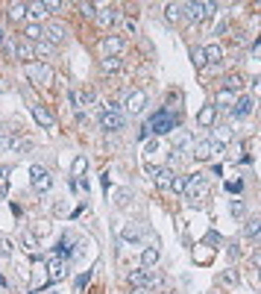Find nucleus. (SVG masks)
<instances>
[{
    "instance_id": "obj_10",
    "label": "nucleus",
    "mask_w": 261,
    "mask_h": 294,
    "mask_svg": "<svg viewBox=\"0 0 261 294\" xmlns=\"http://www.w3.org/2000/svg\"><path fill=\"white\" fill-rule=\"evenodd\" d=\"M124 106H127L130 115H141L144 106H147V95H144L141 89H132L130 95H127V103H124Z\"/></svg>"
},
{
    "instance_id": "obj_20",
    "label": "nucleus",
    "mask_w": 261,
    "mask_h": 294,
    "mask_svg": "<svg viewBox=\"0 0 261 294\" xmlns=\"http://www.w3.org/2000/svg\"><path fill=\"white\" fill-rule=\"evenodd\" d=\"M97 21L103 24V27H115L118 21H121V15H118V9H103L97 15Z\"/></svg>"
},
{
    "instance_id": "obj_7",
    "label": "nucleus",
    "mask_w": 261,
    "mask_h": 294,
    "mask_svg": "<svg viewBox=\"0 0 261 294\" xmlns=\"http://www.w3.org/2000/svg\"><path fill=\"white\" fill-rule=\"evenodd\" d=\"M185 12H188V18H191V21L205 24V21L211 18V12H214V3H188V6H185Z\"/></svg>"
},
{
    "instance_id": "obj_53",
    "label": "nucleus",
    "mask_w": 261,
    "mask_h": 294,
    "mask_svg": "<svg viewBox=\"0 0 261 294\" xmlns=\"http://www.w3.org/2000/svg\"><path fill=\"white\" fill-rule=\"evenodd\" d=\"M6 44V33H3V27H0V47Z\"/></svg>"
},
{
    "instance_id": "obj_55",
    "label": "nucleus",
    "mask_w": 261,
    "mask_h": 294,
    "mask_svg": "<svg viewBox=\"0 0 261 294\" xmlns=\"http://www.w3.org/2000/svg\"><path fill=\"white\" fill-rule=\"evenodd\" d=\"M91 294H103V292H91Z\"/></svg>"
},
{
    "instance_id": "obj_11",
    "label": "nucleus",
    "mask_w": 261,
    "mask_h": 294,
    "mask_svg": "<svg viewBox=\"0 0 261 294\" xmlns=\"http://www.w3.org/2000/svg\"><path fill=\"white\" fill-rule=\"evenodd\" d=\"M100 47H103V53H106V56H118V53L127 47V41H124L121 35H106Z\"/></svg>"
},
{
    "instance_id": "obj_30",
    "label": "nucleus",
    "mask_w": 261,
    "mask_h": 294,
    "mask_svg": "<svg viewBox=\"0 0 261 294\" xmlns=\"http://www.w3.org/2000/svg\"><path fill=\"white\" fill-rule=\"evenodd\" d=\"M244 89V77L241 74H229L226 77V92H241Z\"/></svg>"
},
{
    "instance_id": "obj_12",
    "label": "nucleus",
    "mask_w": 261,
    "mask_h": 294,
    "mask_svg": "<svg viewBox=\"0 0 261 294\" xmlns=\"http://www.w3.org/2000/svg\"><path fill=\"white\" fill-rule=\"evenodd\" d=\"M65 262L59 259V256H53V259H50V265H47V280H50V283H62V280H65Z\"/></svg>"
},
{
    "instance_id": "obj_2",
    "label": "nucleus",
    "mask_w": 261,
    "mask_h": 294,
    "mask_svg": "<svg viewBox=\"0 0 261 294\" xmlns=\"http://www.w3.org/2000/svg\"><path fill=\"white\" fill-rule=\"evenodd\" d=\"M176 124H179V115H176V112H170V109H159V112L147 121V130L156 132V135H162V132L176 130Z\"/></svg>"
},
{
    "instance_id": "obj_28",
    "label": "nucleus",
    "mask_w": 261,
    "mask_h": 294,
    "mask_svg": "<svg viewBox=\"0 0 261 294\" xmlns=\"http://www.w3.org/2000/svg\"><path fill=\"white\" fill-rule=\"evenodd\" d=\"M220 59H223V50H220V44H208V47H205V62H214V65H217Z\"/></svg>"
},
{
    "instance_id": "obj_36",
    "label": "nucleus",
    "mask_w": 261,
    "mask_h": 294,
    "mask_svg": "<svg viewBox=\"0 0 261 294\" xmlns=\"http://www.w3.org/2000/svg\"><path fill=\"white\" fill-rule=\"evenodd\" d=\"M30 15H33V18H44V15H47L44 3H33V6H30Z\"/></svg>"
},
{
    "instance_id": "obj_44",
    "label": "nucleus",
    "mask_w": 261,
    "mask_h": 294,
    "mask_svg": "<svg viewBox=\"0 0 261 294\" xmlns=\"http://www.w3.org/2000/svg\"><path fill=\"white\" fill-rule=\"evenodd\" d=\"M50 50H53V47H50L47 41H38V47H35V53H41V56H47Z\"/></svg>"
},
{
    "instance_id": "obj_5",
    "label": "nucleus",
    "mask_w": 261,
    "mask_h": 294,
    "mask_svg": "<svg viewBox=\"0 0 261 294\" xmlns=\"http://www.w3.org/2000/svg\"><path fill=\"white\" fill-rule=\"evenodd\" d=\"M130 283H132V289H150V286H159L162 280H159V277H153V271L141 265V268L130 271Z\"/></svg>"
},
{
    "instance_id": "obj_17",
    "label": "nucleus",
    "mask_w": 261,
    "mask_h": 294,
    "mask_svg": "<svg viewBox=\"0 0 261 294\" xmlns=\"http://www.w3.org/2000/svg\"><path fill=\"white\" fill-rule=\"evenodd\" d=\"M164 18H167L170 24H179V21L185 18V6H179V3H167V6H164Z\"/></svg>"
},
{
    "instance_id": "obj_51",
    "label": "nucleus",
    "mask_w": 261,
    "mask_h": 294,
    "mask_svg": "<svg viewBox=\"0 0 261 294\" xmlns=\"http://www.w3.org/2000/svg\"><path fill=\"white\" fill-rule=\"evenodd\" d=\"M253 265H256V268H259V271H261V250H259V253H256V256H253Z\"/></svg>"
},
{
    "instance_id": "obj_22",
    "label": "nucleus",
    "mask_w": 261,
    "mask_h": 294,
    "mask_svg": "<svg viewBox=\"0 0 261 294\" xmlns=\"http://www.w3.org/2000/svg\"><path fill=\"white\" fill-rule=\"evenodd\" d=\"M24 35H27L30 41H35V44H38V41H44V27H41V24H27Z\"/></svg>"
},
{
    "instance_id": "obj_56",
    "label": "nucleus",
    "mask_w": 261,
    "mask_h": 294,
    "mask_svg": "<svg viewBox=\"0 0 261 294\" xmlns=\"http://www.w3.org/2000/svg\"><path fill=\"white\" fill-rule=\"evenodd\" d=\"M33 294H41V292H33Z\"/></svg>"
},
{
    "instance_id": "obj_48",
    "label": "nucleus",
    "mask_w": 261,
    "mask_h": 294,
    "mask_svg": "<svg viewBox=\"0 0 261 294\" xmlns=\"http://www.w3.org/2000/svg\"><path fill=\"white\" fill-rule=\"evenodd\" d=\"M223 283H226V286H235V283H238V277H235L232 271H226V274H223Z\"/></svg>"
},
{
    "instance_id": "obj_54",
    "label": "nucleus",
    "mask_w": 261,
    "mask_h": 294,
    "mask_svg": "<svg viewBox=\"0 0 261 294\" xmlns=\"http://www.w3.org/2000/svg\"><path fill=\"white\" fill-rule=\"evenodd\" d=\"M164 294H176V292H164Z\"/></svg>"
},
{
    "instance_id": "obj_41",
    "label": "nucleus",
    "mask_w": 261,
    "mask_h": 294,
    "mask_svg": "<svg viewBox=\"0 0 261 294\" xmlns=\"http://www.w3.org/2000/svg\"><path fill=\"white\" fill-rule=\"evenodd\" d=\"M229 209H232V215H235V218H241V215H244V203H241V200H232V206H229Z\"/></svg>"
},
{
    "instance_id": "obj_34",
    "label": "nucleus",
    "mask_w": 261,
    "mask_h": 294,
    "mask_svg": "<svg viewBox=\"0 0 261 294\" xmlns=\"http://www.w3.org/2000/svg\"><path fill=\"white\" fill-rule=\"evenodd\" d=\"M170 189H173V192H179V195H185V177H179V174H176V177H173V183H170Z\"/></svg>"
},
{
    "instance_id": "obj_40",
    "label": "nucleus",
    "mask_w": 261,
    "mask_h": 294,
    "mask_svg": "<svg viewBox=\"0 0 261 294\" xmlns=\"http://www.w3.org/2000/svg\"><path fill=\"white\" fill-rule=\"evenodd\" d=\"M124 30H127L130 35H138V24H135L132 18H124Z\"/></svg>"
},
{
    "instance_id": "obj_35",
    "label": "nucleus",
    "mask_w": 261,
    "mask_h": 294,
    "mask_svg": "<svg viewBox=\"0 0 261 294\" xmlns=\"http://www.w3.org/2000/svg\"><path fill=\"white\" fill-rule=\"evenodd\" d=\"M232 92H226V89H223V92H220V95H217V106H232Z\"/></svg>"
},
{
    "instance_id": "obj_33",
    "label": "nucleus",
    "mask_w": 261,
    "mask_h": 294,
    "mask_svg": "<svg viewBox=\"0 0 261 294\" xmlns=\"http://www.w3.org/2000/svg\"><path fill=\"white\" fill-rule=\"evenodd\" d=\"M0 256L3 259H12V241H6L3 235H0Z\"/></svg>"
},
{
    "instance_id": "obj_45",
    "label": "nucleus",
    "mask_w": 261,
    "mask_h": 294,
    "mask_svg": "<svg viewBox=\"0 0 261 294\" xmlns=\"http://www.w3.org/2000/svg\"><path fill=\"white\" fill-rule=\"evenodd\" d=\"M226 189L232 192V195H238V192H241V180H229V183H226Z\"/></svg>"
},
{
    "instance_id": "obj_21",
    "label": "nucleus",
    "mask_w": 261,
    "mask_h": 294,
    "mask_svg": "<svg viewBox=\"0 0 261 294\" xmlns=\"http://www.w3.org/2000/svg\"><path fill=\"white\" fill-rule=\"evenodd\" d=\"M159 256H162V253H159V247H144V253H141V265H144V268H153V265L159 262Z\"/></svg>"
},
{
    "instance_id": "obj_50",
    "label": "nucleus",
    "mask_w": 261,
    "mask_h": 294,
    "mask_svg": "<svg viewBox=\"0 0 261 294\" xmlns=\"http://www.w3.org/2000/svg\"><path fill=\"white\" fill-rule=\"evenodd\" d=\"M159 150V141H147V153H156Z\"/></svg>"
},
{
    "instance_id": "obj_6",
    "label": "nucleus",
    "mask_w": 261,
    "mask_h": 294,
    "mask_svg": "<svg viewBox=\"0 0 261 294\" xmlns=\"http://www.w3.org/2000/svg\"><path fill=\"white\" fill-rule=\"evenodd\" d=\"M220 150H223V147H220V144H214V138H211V141H208V138H199V141L194 144V159L208 162V159H211L214 153H220Z\"/></svg>"
},
{
    "instance_id": "obj_18",
    "label": "nucleus",
    "mask_w": 261,
    "mask_h": 294,
    "mask_svg": "<svg viewBox=\"0 0 261 294\" xmlns=\"http://www.w3.org/2000/svg\"><path fill=\"white\" fill-rule=\"evenodd\" d=\"M244 235L261 244V218H253V221H247V227H244Z\"/></svg>"
},
{
    "instance_id": "obj_46",
    "label": "nucleus",
    "mask_w": 261,
    "mask_h": 294,
    "mask_svg": "<svg viewBox=\"0 0 261 294\" xmlns=\"http://www.w3.org/2000/svg\"><path fill=\"white\" fill-rule=\"evenodd\" d=\"M44 9H47V12H62V3H53V0H47V3H44Z\"/></svg>"
},
{
    "instance_id": "obj_29",
    "label": "nucleus",
    "mask_w": 261,
    "mask_h": 294,
    "mask_svg": "<svg viewBox=\"0 0 261 294\" xmlns=\"http://www.w3.org/2000/svg\"><path fill=\"white\" fill-rule=\"evenodd\" d=\"M73 241H70V235H62L59 238V244H56V256H70L73 253V247H70Z\"/></svg>"
},
{
    "instance_id": "obj_9",
    "label": "nucleus",
    "mask_w": 261,
    "mask_h": 294,
    "mask_svg": "<svg viewBox=\"0 0 261 294\" xmlns=\"http://www.w3.org/2000/svg\"><path fill=\"white\" fill-rule=\"evenodd\" d=\"M147 174L156 180V186H159V189H170V183H173V177H176L170 165H167V168H153V165H147Z\"/></svg>"
},
{
    "instance_id": "obj_19",
    "label": "nucleus",
    "mask_w": 261,
    "mask_h": 294,
    "mask_svg": "<svg viewBox=\"0 0 261 294\" xmlns=\"http://www.w3.org/2000/svg\"><path fill=\"white\" fill-rule=\"evenodd\" d=\"M121 238H124V241H132V244H138V241H141V227H138V224H127V227L121 229Z\"/></svg>"
},
{
    "instance_id": "obj_15",
    "label": "nucleus",
    "mask_w": 261,
    "mask_h": 294,
    "mask_svg": "<svg viewBox=\"0 0 261 294\" xmlns=\"http://www.w3.org/2000/svg\"><path fill=\"white\" fill-rule=\"evenodd\" d=\"M214 118H217V106H202L196 112V127H211Z\"/></svg>"
},
{
    "instance_id": "obj_39",
    "label": "nucleus",
    "mask_w": 261,
    "mask_h": 294,
    "mask_svg": "<svg viewBox=\"0 0 261 294\" xmlns=\"http://www.w3.org/2000/svg\"><path fill=\"white\" fill-rule=\"evenodd\" d=\"M79 100H82V103H88V106H91V103H94V100H97V95H94V92H91V89H85V92H79Z\"/></svg>"
},
{
    "instance_id": "obj_3",
    "label": "nucleus",
    "mask_w": 261,
    "mask_h": 294,
    "mask_svg": "<svg viewBox=\"0 0 261 294\" xmlns=\"http://www.w3.org/2000/svg\"><path fill=\"white\" fill-rule=\"evenodd\" d=\"M24 71H27V77L33 80L35 86H50V83L56 80L53 68H50V65H44V62H38V65H35V62H30V65L24 68Z\"/></svg>"
},
{
    "instance_id": "obj_4",
    "label": "nucleus",
    "mask_w": 261,
    "mask_h": 294,
    "mask_svg": "<svg viewBox=\"0 0 261 294\" xmlns=\"http://www.w3.org/2000/svg\"><path fill=\"white\" fill-rule=\"evenodd\" d=\"M185 195H188V200H205L208 197V183L202 174H191L185 180Z\"/></svg>"
},
{
    "instance_id": "obj_8",
    "label": "nucleus",
    "mask_w": 261,
    "mask_h": 294,
    "mask_svg": "<svg viewBox=\"0 0 261 294\" xmlns=\"http://www.w3.org/2000/svg\"><path fill=\"white\" fill-rule=\"evenodd\" d=\"M30 177H33V186L38 192H47L50 186H53V180H50V171L44 168V165H33L30 168Z\"/></svg>"
},
{
    "instance_id": "obj_31",
    "label": "nucleus",
    "mask_w": 261,
    "mask_h": 294,
    "mask_svg": "<svg viewBox=\"0 0 261 294\" xmlns=\"http://www.w3.org/2000/svg\"><path fill=\"white\" fill-rule=\"evenodd\" d=\"M229 141H232V130H229V127H217V130H214V144L223 147V144H229Z\"/></svg>"
},
{
    "instance_id": "obj_27",
    "label": "nucleus",
    "mask_w": 261,
    "mask_h": 294,
    "mask_svg": "<svg viewBox=\"0 0 261 294\" xmlns=\"http://www.w3.org/2000/svg\"><path fill=\"white\" fill-rule=\"evenodd\" d=\"M85 168H88V159H85V156H76V159H73V165H70V174H73V180H79V177L85 174Z\"/></svg>"
},
{
    "instance_id": "obj_38",
    "label": "nucleus",
    "mask_w": 261,
    "mask_h": 294,
    "mask_svg": "<svg viewBox=\"0 0 261 294\" xmlns=\"http://www.w3.org/2000/svg\"><path fill=\"white\" fill-rule=\"evenodd\" d=\"M79 9H82V15H85V18H97V12H94L97 6H94V3H82Z\"/></svg>"
},
{
    "instance_id": "obj_25",
    "label": "nucleus",
    "mask_w": 261,
    "mask_h": 294,
    "mask_svg": "<svg viewBox=\"0 0 261 294\" xmlns=\"http://www.w3.org/2000/svg\"><path fill=\"white\" fill-rule=\"evenodd\" d=\"M27 9H30V6H27V3H12V6H9V12H6V15H9V21H21V18H24V15H27Z\"/></svg>"
},
{
    "instance_id": "obj_26",
    "label": "nucleus",
    "mask_w": 261,
    "mask_h": 294,
    "mask_svg": "<svg viewBox=\"0 0 261 294\" xmlns=\"http://www.w3.org/2000/svg\"><path fill=\"white\" fill-rule=\"evenodd\" d=\"M21 244H24V250H27L30 256H35V253H38V241H35V232H24Z\"/></svg>"
},
{
    "instance_id": "obj_49",
    "label": "nucleus",
    "mask_w": 261,
    "mask_h": 294,
    "mask_svg": "<svg viewBox=\"0 0 261 294\" xmlns=\"http://www.w3.org/2000/svg\"><path fill=\"white\" fill-rule=\"evenodd\" d=\"M217 241H220V235H217V232H208V235H205V244H217Z\"/></svg>"
},
{
    "instance_id": "obj_42",
    "label": "nucleus",
    "mask_w": 261,
    "mask_h": 294,
    "mask_svg": "<svg viewBox=\"0 0 261 294\" xmlns=\"http://www.w3.org/2000/svg\"><path fill=\"white\" fill-rule=\"evenodd\" d=\"M196 262H211V250H194Z\"/></svg>"
},
{
    "instance_id": "obj_43",
    "label": "nucleus",
    "mask_w": 261,
    "mask_h": 294,
    "mask_svg": "<svg viewBox=\"0 0 261 294\" xmlns=\"http://www.w3.org/2000/svg\"><path fill=\"white\" fill-rule=\"evenodd\" d=\"M188 144H191V135H188V132H182V135H179V141H176V150H182V147H188Z\"/></svg>"
},
{
    "instance_id": "obj_52",
    "label": "nucleus",
    "mask_w": 261,
    "mask_h": 294,
    "mask_svg": "<svg viewBox=\"0 0 261 294\" xmlns=\"http://www.w3.org/2000/svg\"><path fill=\"white\" fill-rule=\"evenodd\" d=\"M132 294H153L150 289H132Z\"/></svg>"
},
{
    "instance_id": "obj_23",
    "label": "nucleus",
    "mask_w": 261,
    "mask_h": 294,
    "mask_svg": "<svg viewBox=\"0 0 261 294\" xmlns=\"http://www.w3.org/2000/svg\"><path fill=\"white\" fill-rule=\"evenodd\" d=\"M100 68H103V74H115V71H121V59L118 56H103Z\"/></svg>"
},
{
    "instance_id": "obj_32",
    "label": "nucleus",
    "mask_w": 261,
    "mask_h": 294,
    "mask_svg": "<svg viewBox=\"0 0 261 294\" xmlns=\"http://www.w3.org/2000/svg\"><path fill=\"white\" fill-rule=\"evenodd\" d=\"M6 189H9V168L0 165V197H6Z\"/></svg>"
},
{
    "instance_id": "obj_14",
    "label": "nucleus",
    "mask_w": 261,
    "mask_h": 294,
    "mask_svg": "<svg viewBox=\"0 0 261 294\" xmlns=\"http://www.w3.org/2000/svg\"><path fill=\"white\" fill-rule=\"evenodd\" d=\"M33 118L41 124V127H44V130H53V127H56V118H53V115H50L44 106H38V103L33 106Z\"/></svg>"
},
{
    "instance_id": "obj_47",
    "label": "nucleus",
    "mask_w": 261,
    "mask_h": 294,
    "mask_svg": "<svg viewBox=\"0 0 261 294\" xmlns=\"http://www.w3.org/2000/svg\"><path fill=\"white\" fill-rule=\"evenodd\" d=\"M130 203V192H118V206H127Z\"/></svg>"
},
{
    "instance_id": "obj_16",
    "label": "nucleus",
    "mask_w": 261,
    "mask_h": 294,
    "mask_svg": "<svg viewBox=\"0 0 261 294\" xmlns=\"http://www.w3.org/2000/svg\"><path fill=\"white\" fill-rule=\"evenodd\" d=\"M253 106H256V103H253V98H250V95H244V98H241L238 103H235L232 115H235V118H247V115L253 112Z\"/></svg>"
},
{
    "instance_id": "obj_1",
    "label": "nucleus",
    "mask_w": 261,
    "mask_h": 294,
    "mask_svg": "<svg viewBox=\"0 0 261 294\" xmlns=\"http://www.w3.org/2000/svg\"><path fill=\"white\" fill-rule=\"evenodd\" d=\"M97 118H100V127H103L106 132H118V130H124V124H127V118H124V112H121V106H118V103L103 106Z\"/></svg>"
},
{
    "instance_id": "obj_13",
    "label": "nucleus",
    "mask_w": 261,
    "mask_h": 294,
    "mask_svg": "<svg viewBox=\"0 0 261 294\" xmlns=\"http://www.w3.org/2000/svg\"><path fill=\"white\" fill-rule=\"evenodd\" d=\"M44 41L53 47V44H65V27L62 24H50L44 27Z\"/></svg>"
},
{
    "instance_id": "obj_24",
    "label": "nucleus",
    "mask_w": 261,
    "mask_h": 294,
    "mask_svg": "<svg viewBox=\"0 0 261 294\" xmlns=\"http://www.w3.org/2000/svg\"><path fill=\"white\" fill-rule=\"evenodd\" d=\"M15 56H18L21 62H27V65H30V62L35 59V50L30 47V44H18V47H15Z\"/></svg>"
},
{
    "instance_id": "obj_37",
    "label": "nucleus",
    "mask_w": 261,
    "mask_h": 294,
    "mask_svg": "<svg viewBox=\"0 0 261 294\" xmlns=\"http://www.w3.org/2000/svg\"><path fill=\"white\" fill-rule=\"evenodd\" d=\"M191 56H194V65L196 68L205 65V50H199V47H196V50H191Z\"/></svg>"
}]
</instances>
